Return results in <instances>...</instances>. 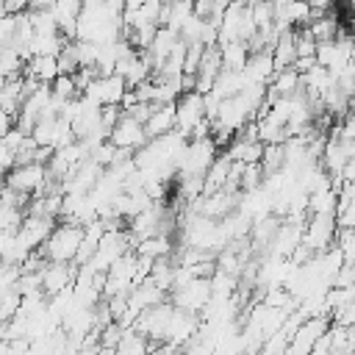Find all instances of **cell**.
Returning <instances> with one entry per match:
<instances>
[{"label": "cell", "mask_w": 355, "mask_h": 355, "mask_svg": "<svg viewBox=\"0 0 355 355\" xmlns=\"http://www.w3.org/2000/svg\"><path fill=\"white\" fill-rule=\"evenodd\" d=\"M78 244H83V233L80 227H58L50 239H47V255L55 261V263H64L67 258L75 255Z\"/></svg>", "instance_id": "6da1fadb"}, {"label": "cell", "mask_w": 355, "mask_h": 355, "mask_svg": "<svg viewBox=\"0 0 355 355\" xmlns=\"http://www.w3.org/2000/svg\"><path fill=\"white\" fill-rule=\"evenodd\" d=\"M116 355H150V347L144 344V333H125L119 338V347H116Z\"/></svg>", "instance_id": "7a4b0ae2"}]
</instances>
